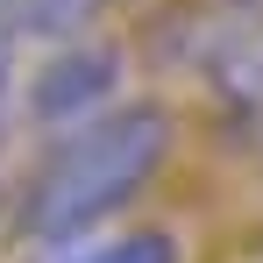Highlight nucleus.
Listing matches in <instances>:
<instances>
[{"label":"nucleus","mask_w":263,"mask_h":263,"mask_svg":"<svg viewBox=\"0 0 263 263\" xmlns=\"http://www.w3.org/2000/svg\"><path fill=\"white\" fill-rule=\"evenodd\" d=\"M114 100H121V50L100 43V36L50 43V57L22 79V114L36 128H50V135L86 128L92 114H107Z\"/></svg>","instance_id":"obj_3"},{"label":"nucleus","mask_w":263,"mask_h":263,"mask_svg":"<svg viewBox=\"0 0 263 263\" xmlns=\"http://www.w3.org/2000/svg\"><path fill=\"white\" fill-rule=\"evenodd\" d=\"M178 149V121L164 100H114L86 128H64L50 157L22 185V242L36 249H86L107 220L135 206Z\"/></svg>","instance_id":"obj_1"},{"label":"nucleus","mask_w":263,"mask_h":263,"mask_svg":"<svg viewBox=\"0 0 263 263\" xmlns=\"http://www.w3.org/2000/svg\"><path fill=\"white\" fill-rule=\"evenodd\" d=\"M71 263H185L171 228H128V235H92V249H71Z\"/></svg>","instance_id":"obj_4"},{"label":"nucleus","mask_w":263,"mask_h":263,"mask_svg":"<svg viewBox=\"0 0 263 263\" xmlns=\"http://www.w3.org/2000/svg\"><path fill=\"white\" fill-rule=\"evenodd\" d=\"M185 50L178 64L192 79H206L228 121L263 128V7H228V14H178Z\"/></svg>","instance_id":"obj_2"}]
</instances>
